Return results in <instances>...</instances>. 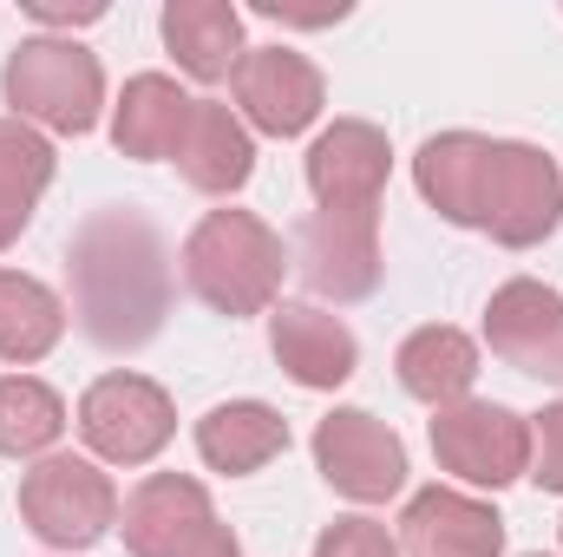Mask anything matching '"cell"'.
I'll return each mask as SVG.
<instances>
[{"label":"cell","mask_w":563,"mask_h":557,"mask_svg":"<svg viewBox=\"0 0 563 557\" xmlns=\"http://www.w3.org/2000/svg\"><path fill=\"white\" fill-rule=\"evenodd\" d=\"M66 282H73V321L106 354H139L157 341L170 315V250L144 210H92L66 243Z\"/></svg>","instance_id":"cell-1"},{"label":"cell","mask_w":563,"mask_h":557,"mask_svg":"<svg viewBox=\"0 0 563 557\" xmlns=\"http://www.w3.org/2000/svg\"><path fill=\"white\" fill-rule=\"evenodd\" d=\"M177 270H184V288L210 315L243 321V315H269L276 308L282 276L295 263H288L282 230H269L256 210H203L197 230L177 250Z\"/></svg>","instance_id":"cell-2"},{"label":"cell","mask_w":563,"mask_h":557,"mask_svg":"<svg viewBox=\"0 0 563 557\" xmlns=\"http://www.w3.org/2000/svg\"><path fill=\"white\" fill-rule=\"evenodd\" d=\"M0 99H7V119L33 132L86 139L106 119V66L73 33H26L0 66Z\"/></svg>","instance_id":"cell-3"},{"label":"cell","mask_w":563,"mask_h":557,"mask_svg":"<svg viewBox=\"0 0 563 557\" xmlns=\"http://www.w3.org/2000/svg\"><path fill=\"white\" fill-rule=\"evenodd\" d=\"M119 485L92 452H46L20 472V525L59 557L92 551L106 532H119Z\"/></svg>","instance_id":"cell-4"},{"label":"cell","mask_w":563,"mask_h":557,"mask_svg":"<svg viewBox=\"0 0 563 557\" xmlns=\"http://www.w3.org/2000/svg\"><path fill=\"white\" fill-rule=\"evenodd\" d=\"M432 459L459 492H505L531 472V414L505 401H452L432 414Z\"/></svg>","instance_id":"cell-5"},{"label":"cell","mask_w":563,"mask_h":557,"mask_svg":"<svg viewBox=\"0 0 563 557\" xmlns=\"http://www.w3.org/2000/svg\"><path fill=\"white\" fill-rule=\"evenodd\" d=\"M73 426H79V439L99 466H151L177 439V407L151 374L112 368L79 394Z\"/></svg>","instance_id":"cell-6"},{"label":"cell","mask_w":563,"mask_h":557,"mask_svg":"<svg viewBox=\"0 0 563 557\" xmlns=\"http://www.w3.org/2000/svg\"><path fill=\"white\" fill-rule=\"evenodd\" d=\"M563 223V164L525 139L492 144V177H485V237L498 250H538Z\"/></svg>","instance_id":"cell-7"},{"label":"cell","mask_w":563,"mask_h":557,"mask_svg":"<svg viewBox=\"0 0 563 557\" xmlns=\"http://www.w3.org/2000/svg\"><path fill=\"white\" fill-rule=\"evenodd\" d=\"M308 452H314V472L328 479V492H341L347 505H387L407 492V439L367 407L321 414Z\"/></svg>","instance_id":"cell-8"},{"label":"cell","mask_w":563,"mask_h":557,"mask_svg":"<svg viewBox=\"0 0 563 557\" xmlns=\"http://www.w3.org/2000/svg\"><path fill=\"white\" fill-rule=\"evenodd\" d=\"M288 263L301 270V282L314 288V302L328 308H347V302H367L380 276H387V256H380V210H308L301 230H295V250Z\"/></svg>","instance_id":"cell-9"},{"label":"cell","mask_w":563,"mask_h":557,"mask_svg":"<svg viewBox=\"0 0 563 557\" xmlns=\"http://www.w3.org/2000/svg\"><path fill=\"white\" fill-rule=\"evenodd\" d=\"M230 99H236V119L263 139H301L321 106H328V79L308 53L295 46H250L243 66L230 73Z\"/></svg>","instance_id":"cell-10"},{"label":"cell","mask_w":563,"mask_h":557,"mask_svg":"<svg viewBox=\"0 0 563 557\" xmlns=\"http://www.w3.org/2000/svg\"><path fill=\"white\" fill-rule=\"evenodd\" d=\"M485 348L531 381H563V295L538 276L498 282L485 302Z\"/></svg>","instance_id":"cell-11"},{"label":"cell","mask_w":563,"mask_h":557,"mask_svg":"<svg viewBox=\"0 0 563 557\" xmlns=\"http://www.w3.org/2000/svg\"><path fill=\"white\" fill-rule=\"evenodd\" d=\"M394 177V144L367 119H334L308 144V190L314 210H380Z\"/></svg>","instance_id":"cell-12"},{"label":"cell","mask_w":563,"mask_h":557,"mask_svg":"<svg viewBox=\"0 0 563 557\" xmlns=\"http://www.w3.org/2000/svg\"><path fill=\"white\" fill-rule=\"evenodd\" d=\"M217 525L210 485L190 472H144L119 505V538L132 557H184Z\"/></svg>","instance_id":"cell-13"},{"label":"cell","mask_w":563,"mask_h":557,"mask_svg":"<svg viewBox=\"0 0 563 557\" xmlns=\"http://www.w3.org/2000/svg\"><path fill=\"white\" fill-rule=\"evenodd\" d=\"M269 354H276L282 374L295 387H308V394H334L361 368L354 328L334 308H321V302H276L269 308Z\"/></svg>","instance_id":"cell-14"},{"label":"cell","mask_w":563,"mask_h":557,"mask_svg":"<svg viewBox=\"0 0 563 557\" xmlns=\"http://www.w3.org/2000/svg\"><path fill=\"white\" fill-rule=\"evenodd\" d=\"M400 557H505V518L478 492L426 485L400 512Z\"/></svg>","instance_id":"cell-15"},{"label":"cell","mask_w":563,"mask_h":557,"mask_svg":"<svg viewBox=\"0 0 563 557\" xmlns=\"http://www.w3.org/2000/svg\"><path fill=\"white\" fill-rule=\"evenodd\" d=\"M177 177L203 197H236L250 177H256V132L236 119V106L223 99H197L190 106V125L177 144Z\"/></svg>","instance_id":"cell-16"},{"label":"cell","mask_w":563,"mask_h":557,"mask_svg":"<svg viewBox=\"0 0 563 557\" xmlns=\"http://www.w3.org/2000/svg\"><path fill=\"white\" fill-rule=\"evenodd\" d=\"M492 144L485 132H432L413 151V184L420 197L459 230L485 223V177H492Z\"/></svg>","instance_id":"cell-17"},{"label":"cell","mask_w":563,"mask_h":557,"mask_svg":"<svg viewBox=\"0 0 563 557\" xmlns=\"http://www.w3.org/2000/svg\"><path fill=\"white\" fill-rule=\"evenodd\" d=\"M157 33H164V53L177 59V73L197 79V86H223L250 53L243 46V13L230 0H164Z\"/></svg>","instance_id":"cell-18"},{"label":"cell","mask_w":563,"mask_h":557,"mask_svg":"<svg viewBox=\"0 0 563 557\" xmlns=\"http://www.w3.org/2000/svg\"><path fill=\"white\" fill-rule=\"evenodd\" d=\"M288 452V419L269 401H217L197 419V459L223 479H250Z\"/></svg>","instance_id":"cell-19"},{"label":"cell","mask_w":563,"mask_h":557,"mask_svg":"<svg viewBox=\"0 0 563 557\" xmlns=\"http://www.w3.org/2000/svg\"><path fill=\"white\" fill-rule=\"evenodd\" d=\"M190 92L170 79V73H132L119 106H112V144L139 164H164L177 157L184 144V125H190Z\"/></svg>","instance_id":"cell-20"},{"label":"cell","mask_w":563,"mask_h":557,"mask_svg":"<svg viewBox=\"0 0 563 557\" xmlns=\"http://www.w3.org/2000/svg\"><path fill=\"white\" fill-rule=\"evenodd\" d=\"M394 374L400 387L420 401V407H452V401H472V381H478V341L452 321H426L400 341L394 354Z\"/></svg>","instance_id":"cell-21"},{"label":"cell","mask_w":563,"mask_h":557,"mask_svg":"<svg viewBox=\"0 0 563 557\" xmlns=\"http://www.w3.org/2000/svg\"><path fill=\"white\" fill-rule=\"evenodd\" d=\"M66 302L59 288L26 270H0V361L7 368H33L66 341Z\"/></svg>","instance_id":"cell-22"},{"label":"cell","mask_w":563,"mask_h":557,"mask_svg":"<svg viewBox=\"0 0 563 557\" xmlns=\"http://www.w3.org/2000/svg\"><path fill=\"white\" fill-rule=\"evenodd\" d=\"M59 157H53V139L20 125V119H0V250H13L53 184Z\"/></svg>","instance_id":"cell-23"},{"label":"cell","mask_w":563,"mask_h":557,"mask_svg":"<svg viewBox=\"0 0 563 557\" xmlns=\"http://www.w3.org/2000/svg\"><path fill=\"white\" fill-rule=\"evenodd\" d=\"M66 401L40 374H0V452L7 459H46L66 433Z\"/></svg>","instance_id":"cell-24"},{"label":"cell","mask_w":563,"mask_h":557,"mask_svg":"<svg viewBox=\"0 0 563 557\" xmlns=\"http://www.w3.org/2000/svg\"><path fill=\"white\" fill-rule=\"evenodd\" d=\"M308 557H400V538H394L380 518L354 512V518H334V525L314 538V551Z\"/></svg>","instance_id":"cell-25"},{"label":"cell","mask_w":563,"mask_h":557,"mask_svg":"<svg viewBox=\"0 0 563 557\" xmlns=\"http://www.w3.org/2000/svg\"><path fill=\"white\" fill-rule=\"evenodd\" d=\"M525 479L538 492H563V401L531 414V472Z\"/></svg>","instance_id":"cell-26"},{"label":"cell","mask_w":563,"mask_h":557,"mask_svg":"<svg viewBox=\"0 0 563 557\" xmlns=\"http://www.w3.org/2000/svg\"><path fill=\"white\" fill-rule=\"evenodd\" d=\"M26 13L46 26V33H59V26H92V20H106V0H26Z\"/></svg>","instance_id":"cell-27"},{"label":"cell","mask_w":563,"mask_h":557,"mask_svg":"<svg viewBox=\"0 0 563 557\" xmlns=\"http://www.w3.org/2000/svg\"><path fill=\"white\" fill-rule=\"evenodd\" d=\"M184 557H243V538H236V532L217 518V525H210V532H203V538H197Z\"/></svg>","instance_id":"cell-28"},{"label":"cell","mask_w":563,"mask_h":557,"mask_svg":"<svg viewBox=\"0 0 563 557\" xmlns=\"http://www.w3.org/2000/svg\"><path fill=\"white\" fill-rule=\"evenodd\" d=\"M531 557H544V551H531Z\"/></svg>","instance_id":"cell-29"}]
</instances>
